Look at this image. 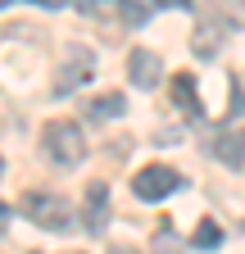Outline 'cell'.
Here are the masks:
<instances>
[{"label": "cell", "instance_id": "cell-10", "mask_svg": "<svg viewBox=\"0 0 245 254\" xmlns=\"http://www.w3.org/2000/svg\"><path fill=\"white\" fill-rule=\"evenodd\" d=\"M122 114V95L118 91H105V95H96V100L86 105V118L91 123H109V118H118Z\"/></svg>", "mask_w": 245, "mask_h": 254}, {"label": "cell", "instance_id": "cell-15", "mask_svg": "<svg viewBox=\"0 0 245 254\" xmlns=\"http://www.w3.org/2000/svg\"><path fill=\"white\" fill-rule=\"evenodd\" d=\"M5 222H9V209H5V204H0V232H5Z\"/></svg>", "mask_w": 245, "mask_h": 254}, {"label": "cell", "instance_id": "cell-12", "mask_svg": "<svg viewBox=\"0 0 245 254\" xmlns=\"http://www.w3.org/2000/svg\"><path fill=\"white\" fill-rule=\"evenodd\" d=\"M145 18H150V5H145V0H122V23L141 27Z\"/></svg>", "mask_w": 245, "mask_h": 254}, {"label": "cell", "instance_id": "cell-2", "mask_svg": "<svg viewBox=\"0 0 245 254\" xmlns=\"http://www.w3.org/2000/svg\"><path fill=\"white\" fill-rule=\"evenodd\" d=\"M23 218H32L41 232H73L68 204L59 195H50V190H27V195H23Z\"/></svg>", "mask_w": 245, "mask_h": 254}, {"label": "cell", "instance_id": "cell-17", "mask_svg": "<svg viewBox=\"0 0 245 254\" xmlns=\"http://www.w3.org/2000/svg\"><path fill=\"white\" fill-rule=\"evenodd\" d=\"M5 5H14V0H0V9H5Z\"/></svg>", "mask_w": 245, "mask_h": 254}, {"label": "cell", "instance_id": "cell-4", "mask_svg": "<svg viewBox=\"0 0 245 254\" xmlns=\"http://www.w3.org/2000/svg\"><path fill=\"white\" fill-rule=\"evenodd\" d=\"M177 186H182V177H177L168 164H145V168L132 177L136 200H164V195H173Z\"/></svg>", "mask_w": 245, "mask_h": 254}, {"label": "cell", "instance_id": "cell-8", "mask_svg": "<svg viewBox=\"0 0 245 254\" xmlns=\"http://www.w3.org/2000/svg\"><path fill=\"white\" fill-rule=\"evenodd\" d=\"M173 100H177V109L186 114L191 123L204 118V105H200V95H195V77H191V73H177V77H173Z\"/></svg>", "mask_w": 245, "mask_h": 254}, {"label": "cell", "instance_id": "cell-9", "mask_svg": "<svg viewBox=\"0 0 245 254\" xmlns=\"http://www.w3.org/2000/svg\"><path fill=\"white\" fill-rule=\"evenodd\" d=\"M82 18H96V23H122V0H73Z\"/></svg>", "mask_w": 245, "mask_h": 254}, {"label": "cell", "instance_id": "cell-7", "mask_svg": "<svg viewBox=\"0 0 245 254\" xmlns=\"http://www.w3.org/2000/svg\"><path fill=\"white\" fill-rule=\"evenodd\" d=\"M105 222H109V186L96 182L86 186V232H105Z\"/></svg>", "mask_w": 245, "mask_h": 254}, {"label": "cell", "instance_id": "cell-13", "mask_svg": "<svg viewBox=\"0 0 245 254\" xmlns=\"http://www.w3.org/2000/svg\"><path fill=\"white\" fill-rule=\"evenodd\" d=\"M191 50H195V55H213V50H218V41H213V27H200V32H195Z\"/></svg>", "mask_w": 245, "mask_h": 254}, {"label": "cell", "instance_id": "cell-14", "mask_svg": "<svg viewBox=\"0 0 245 254\" xmlns=\"http://www.w3.org/2000/svg\"><path fill=\"white\" fill-rule=\"evenodd\" d=\"M150 5H159V9H191V0H150Z\"/></svg>", "mask_w": 245, "mask_h": 254}, {"label": "cell", "instance_id": "cell-6", "mask_svg": "<svg viewBox=\"0 0 245 254\" xmlns=\"http://www.w3.org/2000/svg\"><path fill=\"white\" fill-rule=\"evenodd\" d=\"M209 150H213V159H223L227 168H241L245 164V127H223V132H213Z\"/></svg>", "mask_w": 245, "mask_h": 254}, {"label": "cell", "instance_id": "cell-11", "mask_svg": "<svg viewBox=\"0 0 245 254\" xmlns=\"http://www.w3.org/2000/svg\"><path fill=\"white\" fill-rule=\"evenodd\" d=\"M195 245H200V250H213V245H223V227L204 218L200 227H195Z\"/></svg>", "mask_w": 245, "mask_h": 254}, {"label": "cell", "instance_id": "cell-3", "mask_svg": "<svg viewBox=\"0 0 245 254\" xmlns=\"http://www.w3.org/2000/svg\"><path fill=\"white\" fill-rule=\"evenodd\" d=\"M91 73H96V55L86 46H64V64L55 73V95H73L82 82H91Z\"/></svg>", "mask_w": 245, "mask_h": 254}, {"label": "cell", "instance_id": "cell-16", "mask_svg": "<svg viewBox=\"0 0 245 254\" xmlns=\"http://www.w3.org/2000/svg\"><path fill=\"white\" fill-rule=\"evenodd\" d=\"M37 5H50L55 9V5H68V0H37Z\"/></svg>", "mask_w": 245, "mask_h": 254}, {"label": "cell", "instance_id": "cell-5", "mask_svg": "<svg viewBox=\"0 0 245 254\" xmlns=\"http://www.w3.org/2000/svg\"><path fill=\"white\" fill-rule=\"evenodd\" d=\"M159 73H164V64H159V55L155 50H132L127 55V77H132V86H141V91H155L159 86Z\"/></svg>", "mask_w": 245, "mask_h": 254}, {"label": "cell", "instance_id": "cell-1", "mask_svg": "<svg viewBox=\"0 0 245 254\" xmlns=\"http://www.w3.org/2000/svg\"><path fill=\"white\" fill-rule=\"evenodd\" d=\"M41 150L50 164L59 168H77L82 159H86V136H82V127L73 118H50L41 127Z\"/></svg>", "mask_w": 245, "mask_h": 254}]
</instances>
